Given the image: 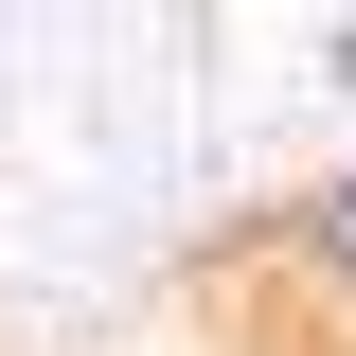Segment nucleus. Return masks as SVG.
Masks as SVG:
<instances>
[{
    "label": "nucleus",
    "instance_id": "1",
    "mask_svg": "<svg viewBox=\"0 0 356 356\" xmlns=\"http://www.w3.org/2000/svg\"><path fill=\"white\" fill-rule=\"evenodd\" d=\"M250 267H267V285L321 321V339H356V178H303V196L250 232Z\"/></svg>",
    "mask_w": 356,
    "mask_h": 356
},
{
    "label": "nucleus",
    "instance_id": "2",
    "mask_svg": "<svg viewBox=\"0 0 356 356\" xmlns=\"http://www.w3.org/2000/svg\"><path fill=\"white\" fill-rule=\"evenodd\" d=\"M339 89H356V36H339Z\"/></svg>",
    "mask_w": 356,
    "mask_h": 356
}]
</instances>
